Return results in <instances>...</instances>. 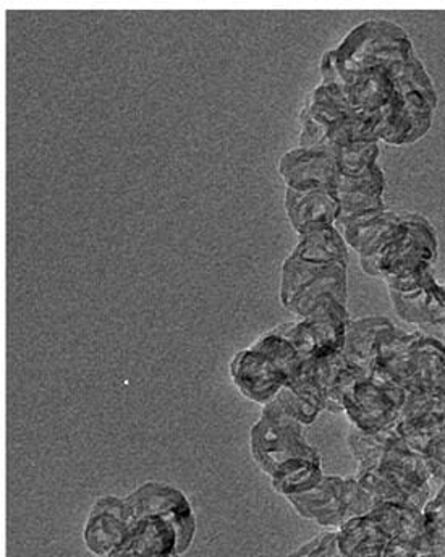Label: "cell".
<instances>
[{
    "instance_id": "22",
    "label": "cell",
    "mask_w": 445,
    "mask_h": 557,
    "mask_svg": "<svg viewBox=\"0 0 445 557\" xmlns=\"http://www.w3.org/2000/svg\"><path fill=\"white\" fill-rule=\"evenodd\" d=\"M443 344H444V347H445V334H444V339H443Z\"/></svg>"
},
{
    "instance_id": "9",
    "label": "cell",
    "mask_w": 445,
    "mask_h": 557,
    "mask_svg": "<svg viewBox=\"0 0 445 557\" xmlns=\"http://www.w3.org/2000/svg\"><path fill=\"white\" fill-rule=\"evenodd\" d=\"M279 172L292 190L335 191L338 171L337 159L329 149L295 148L285 152L279 161Z\"/></svg>"
},
{
    "instance_id": "17",
    "label": "cell",
    "mask_w": 445,
    "mask_h": 557,
    "mask_svg": "<svg viewBox=\"0 0 445 557\" xmlns=\"http://www.w3.org/2000/svg\"><path fill=\"white\" fill-rule=\"evenodd\" d=\"M292 257L321 264H347V244L335 225H325V227L300 235V242L292 251Z\"/></svg>"
},
{
    "instance_id": "6",
    "label": "cell",
    "mask_w": 445,
    "mask_h": 557,
    "mask_svg": "<svg viewBox=\"0 0 445 557\" xmlns=\"http://www.w3.org/2000/svg\"><path fill=\"white\" fill-rule=\"evenodd\" d=\"M407 391L388 381L361 377L344 399V412L363 433H381L397 424Z\"/></svg>"
},
{
    "instance_id": "16",
    "label": "cell",
    "mask_w": 445,
    "mask_h": 557,
    "mask_svg": "<svg viewBox=\"0 0 445 557\" xmlns=\"http://www.w3.org/2000/svg\"><path fill=\"white\" fill-rule=\"evenodd\" d=\"M388 323L391 321L387 318L380 317L361 318L348 323L342 355L348 363L363 371L367 376H370L373 370L378 341Z\"/></svg>"
},
{
    "instance_id": "8",
    "label": "cell",
    "mask_w": 445,
    "mask_h": 557,
    "mask_svg": "<svg viewBox=\"0 0 445 557\" xmlns=\"http://www.w3.org/2000/svg\"><path fill=\"white\" fill-rule=\"evenodd\" d=\"M133 519L124 497H99L83 530L86 548L99 557H112L128 536Z\"/></svg>"
},
{
    "instance_id": "19",
    "label": "cell",
    "mask_w": 445,
    "mask_h": 557,
    "mask_svg": "<svg viewBox=\"0 0 445 557\" xmlns=\"http://www.w3.org/2000/svg\"><path fill=\"white\" fill-rule=\"evenodd\" d=\"M250 348L268 357L272 363L277 364L284 371L285 376L288 377V383L297 376L298 370L304 363L295 347L285 337L279 336L272 331L259 337Z\"/></svg>"
},
{
    "instance_id": "24",
    "label": "cell",
    "mask_w": 445,
    "mask_h": 557,
    "mask_svg": "<svg viewBox=\"0 0 445 557\" xmlns=\"http://www.w3.org/2000/svg\"><path fill=\"white\" fill-rule=\"evenodd\" d=\"M444 430H445V426H444Z\"/></svg>"
},
{
    "instance_id": "3",
    "label": "cell",
    "mask_w": 445,
    "mask_h": 557,
    "mask_svg": "<svg viewBox=\"0 0 445 557\" xmlns=\"http://www.w3.org/2000/svg\"><path fill=\"white\" fill-rule=\"evenodd\" d=\"M301 426L277 400L264 406L250 433L251 456L262 473L272 476L288 460H321L317 449L305 441Z\"/></svg>"
},
{
    "instance_id": "2",
    "label": "cell",
    "mask_w": 445,
    "mask_h": 557,
    "mask_svg": "<svg viewBox=\"0 0 445 557\" xmlns=\"http://www.w3.org/2000/svg\"><path fill=\"white\" fill-rule=\"evenodd\" d=\"M437 260V237L433 224L418 212H400V224L391 240L371 257L360 258L364 273L380 277L388 290L417 287Z\"/></svg>"
},
{
    "instance_id": "14",
    "label": "cell",
    "mask_w": 445,
    "mask_h": 557,
    "mask_svg": "<svg viewBox=\"0 0 445 557\" xmlns=\"http://www.w3.org/2000/svg\"><path fill=\"white\" fill-rule=\"evenodd\" d=\"M398 224H400V212L388 211L385 208L337 221L335 227L341 232L347 247L357 250L360 258H367L376 253L391 240Z\"/></svg>"
},
{
    "instance_id": "10",
    "label": "cell",
    "mask_w": 445,
    "mask_h": 557,
    "mask_svg": "<svg viewBox=\"0 0 445 557\" xmlns=\"http://www.w3.org/2000/svg\"><path fill=\"white\" fill-rule=\"evenodd\" d=\"M231 377L248 400L261 406L272 403L288 384L284 371L254 348L238 351L232 358Z\"/></svg>"
},
{
    "instance_id": "23",
    "label": "cell",
    "mask_w": 445,
    "mask_h": 557,
    "mask_svg": "<svg viewBox=\"0 0 445 557\" xmlns=\"http://www.w3.org/2000/svg\"><path fill=\"white\" fill-rule=\"evenodd\" d=\"M171 557H181V555H174V556H171Z\"/></svg>"
},
{
    "instance_id": "20",
    "label": "cell",
    "mask_w": 445,
    "mask_h": 557,
    "mask_svg": "<svg viewBox=\"0 0 445 557\" xmlns=\"http://www.w3.org/2000/svg\"><path fill=\"white\" fill-rule=\"evenodd\" d=\"M380 156L378 143H358L335 151L338 171L342 175H358L376 164Z\"/></svg>"
},
{
    "instance_id": "7",
    "label": "cell",
    "mask_w": 445,
    "mask_h": 557,
    "mask_svg": "<svg viewBox=\"0 0 445 557\" xmlns=\"http://www.w3.org/2000/svg\"><path fill=\"white\" fill-rule=\"evenodd\" d=\"M133 522L146 516H161L178 533V555L190 549L196 533V519L187 496L181 490L164 483L148 482L124 497Z\"/></svg>"
},
{
    "instance_id": "21",
    "label": "cell",
    "mask_w": 445,
    "mask_h": 557,
    "mask_svg": "<svg viewBox=\"0 0 445 557\" xmlns=\"http://www.w3.org/2000/svg\"><path fill=\"white\" fill-rule=\"evenodd\" d=\"M385 188L384 174L378 164L358 175H338L335 195L354 194L382 197Z\"/></svg>"
},
{
    "instance_id": "12",
    "label": "cell",
    "mask_w": 445,
    "mask_h": 557,
    "mask_svg": "<svg viewBox=\"0 0 445 557\" xmlns=\"http://www.w3.org/2000/svg\"><path fill=\"white\" fill-rule=\"evenodd\" d=\"M401 320L420 327H437L445 334V287L433 274L408 290H388Z\"/></svg>"
},
{
    "instance_id": "18",
    "label": "cell",
    "mask_w": 445,
    "mask_h": 557,
    "mask_svg": "<svg viewBox=\"0 0 445 557\" xmlns=\"http://www.w3.org/2000/svg\"><path fill=\"white\" fill-rule=\"evenodd\" d=\"M321 460H288L271 476L272 487L285 497L307 493L322 480Z\"/></svg>"
},
{
    "instance_id": "4",
    "label": "cell",
    "mask_w": 445,
    "mask_h": 557,
    "mask_svg": "<svg viewBox=\"0 0 445 557\" xmlns=\"http://www.w3.org/2000/svg\"><path fill=\"white\" fill-rule=\"evenodd\" d=\"M288 503L305 519L317 520L319 525L342 529L357 517L368 516L378 503L357 482V479L322 476L321 482L307 493L287 496Z\"/></svg>"
},
{
    "instance_id": "13",
    "label": "cell",
    "mask_w": 445,
    "mask_h": 557,
    "mask_svg": "<svg viewBox=\"0 0 445 557\" xmlns=\"http://www.w3.org/2000/svg\"><path fill=\"white\" fill-rule=\"evenodd\" d=\"M178 555V533L161 516L136 519L128 536L112 557H171Z\"/></svg>"
},
{
    "instance_id": "15",
    "label": "cell",
    "mask_w": 445,
    "mask_h": 557,
    "mask_svg": "<svg viewBox=\"0 0 445 557\" xmlns=\"http://www.w3.org/2000/svg\"><path fill=\"white\" fill-rule=\"evenodd\" d=\"M285 209L288 221L298 235L308 234L325 225H335L341 212L335 191L322 190H292L285 194Z\"/></svg>"
},
{
    "instance_id": "5",
    "label": "cell",
    "mask_w": 445,
    "mask_h": 557,
    "mask_svg": "<svg viewBox=\"0 0 445 557\" xmlns=\"http://www.w3.org/2000/svg\"><path fill=\"white\" fill-rule=\"evenodd\" d=\"M348 323L350 320L345 305L327 295L307 318H301L297 323L282 324L272 333L285 337L301 360H311L342 351Z\"/></svg>"
},
{
    "instance_id": "11",
    "label": "cell",
    "mask_w": 445,
    "mask_h": 557,
    "mask_svg": "<svg viewBox=\"0 0 445 557\" xmlns=\"http://www.w3.org/2000/svg\"><path fill=\"white\" fill-rule=\"evenodd\" d=\"M445 426V397L407 393L395 431L415 453L424 456Z\"/></svg>"
},
{
    "instance_id": "1",
    "label": "cell",
    "mask_w": 445,
    "mask_h": 557,
    "mask_svg": "<svg viewBox=\"0 0 445 557\" xmlns=\"http://www.w3.org/2000/svg\"><path fill=\"white\" fill-rule=\"evenodd\" d=\"M324 82L337 85L378 139L411 145L430 131L437 96L407 33L385 20H370L322 58Z\"/></svg>"
}]
</instances>
